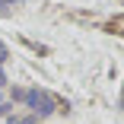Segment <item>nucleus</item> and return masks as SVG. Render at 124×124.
I'll use <instances>...</instances> for the list:
<instances>
[{"label":"nucleus","instance_id":"obj_5","mask_svg":"<svg viewBox=\"0 0 124 124\" xmlns=\"http://www.w3.org/2000/svg\"><path fill=\"white\" fill-rule=\"evenodd\" d=\"M3 115H10V105H7V102H0V118H3Z\"/></svg>","mask_w":124,"mask_h":124},{"label":"nucleus","instance_id":"obj_2","mask_svg":"<svg viewBox=\"0 0 124 124\" xmlns=\"http://www.w3.org/2000/svg\"><path fill=\"white\" fill-rule=\"evenodd\" d=\"M10 95H13V102H22V99H26V89H19V86H13V89H10Z\"/></svg>","mask_w":124,"mask_h":124},{"label":"nucleus","instance_id":"obj_6","mask_svg":"<svg viewBox=\"0 0 124 124\" xmlns=\"http://www.w3.org/2000/svg\"><path fill=\"white\" fill-rule=\"evenodd\" d=\"M0 86H7V73H3V67H0Z\"/></svg>","mask_w":124,"mask_h":124},{"label":"nucleus","instance_id":"obj_4","mask_svg":"<svg viewBox=\"0 0 124 124\" xmlns=\"http://www.w3.org/2000/svg\"><path fill=\"white\" fill-rule=\"evenodd\" d=\"M10 124H35V118H22V121H16V118H10Z\"/></svg>","mask_w":124,"mask_h":124},{"label":"nucleus","instance_id":"obj_7","mask_svg":"<svg viewBox=\"0 0 124 124\" xmlns=\"http://www.w3.org/2000/svg\"><path fill=\"white\" fill-rule=\"evenodd\" d=\"M121 108H124V92H121Z\"/></svg>","mask_w":124,"mask_h":124},{"label":"nucleus","instance_id":"obj_8","mask_svg":"<svg viewBox=\"0 0 124 124\" xmlns=\"http://www.w3.org/2000/svg\"><path fill=\"white\" fill-rule=\"evenodd\" d=\"M0 3H13V0H0Z\"/></svg>","mask_w":124,"mask_h":124},{"label":"nucleus","instance_id":"obj_1","mask_svg":"<svg viewBox=\"0 0 124 124\" xmlns=\"http://www.w3.org/2000/svg\"><path fill=\"white\" fill-rule=\"evenodd\" d=\"M22 102H26L29 108H35L41 118L54 111V99L48 95V92H41V89H26V99H22Z\"/></svg>","mask_w":124,"mask_h":124},{"label":"nucleus","instance_id":"obj_3","mask_svg":"<svg viewBox=\"0 0 124 124\" xmlns=\"http://www.w3.org/2000/svg\"><path fill=\"white\" fill-rule=\"evenodd\" d=\"M7 57H10V54H7V45L0 41V67H3V61H7Z\"/></svg>","mask_w":124,"mask_h":124}]
</instances>
